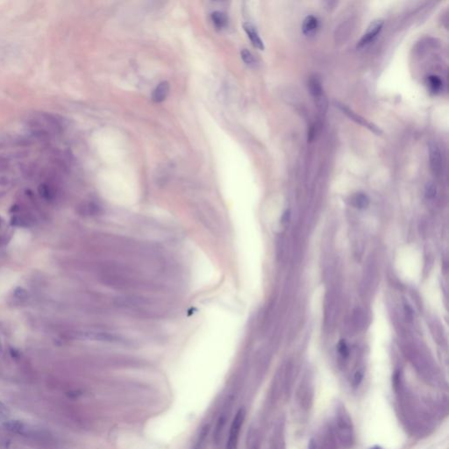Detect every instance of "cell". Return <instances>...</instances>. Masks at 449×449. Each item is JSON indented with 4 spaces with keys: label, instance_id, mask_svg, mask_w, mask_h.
<instances>
[{
    "label": "cell",
    "instance_id": "obj_1",
    "mask_svg": "<svg viewBox=\"0 0 449 449\" xmlns=\"http://www.w3.org/2000/svg\"><path fill=\"white\" fill-rule=\"evenodd\" d=\"M28 130L37 139H48L58 135L62 129L60 119L51 113H36L27 120Z\"/></svg>",
    "mask_w": 449,
    "mask_h": 449
},
{
    "label": "cell",
    "instance_id": "obj_2",
    "mask_svg": "<svg viewBox=\"0 0 449 449\" xmlns=\"http://www.w3.org/2000/svg\"><path fill=\"white\" fill-rule=\"evenodd\" d=\"M332 429L336 437L337 442L347 448L352 446L354 442L353 422L345 407H343L341 403L336 407L334 424Z\"/></svg>",
    "mask_w": 449,
    "mask_h": 449
},
{
    "label": "cell",
    "instance_id": "obj_3",
    "mask_svg": "<svg viewBox=\"0 0 449 449\" xmlns=\"http://www.w3.org/2000/svg\"><path fill=\"white\" fill-rule=\"evenodd\" d=\"M245 418H246L245 410L243 408L239 410L230 426L229 435L226 442V449L238 448L239 438L242 425L244 423Z\"/></svg>",
    "mask_w": 449,
    "mask_h": 449
},
{
    "label": "cell",
    "instance_id": "obj_4",
    "mask_svg": "<svg viewBox=\"0 0 449 449\" xmlns=\"http://www.w3.org/2000/svg\"><path fill=\"white\" fill-rule=\"evenodd\" d=\"M4 427L12 434H18L20 436H35V428L28 424L27 422L18 419H8L3 423Z\"/></svg>",
    "mask_w": 449,
    "mask_h": 449
},
{
    "label": "cell",
    "instance_id": "obj_5",
    "mask_svg": "<svg viewBox=\"0 0 449 449\" xmlns=\"http://www.w3.org/2000/svg\"><path fill=\"white\" fill-rule=\"evenodd\" d=\"M76 335L78 338L94 339V340H99V341H107V343H121L122 341V338L120 335L116 334V333H111V332H107V331H86V332L77 333Z\"/></svg>",
    "mask_w": 449,
    "mask_h": 449
},
{
    "label": "cell",
    "instance_id": "obj_6",
    "mask_svg": "<svg viewBox=\"0 0 449 449\" xmlns=\"http://www.w3.org/2000/svg\"><path fill=\"white\" fill-rule=\"evenodd\" d=\"M383 20L382 19H376L369 26V28L367 29L366 33L364 34V36L361 37L359 41H358L357 48H364L367 46L368 44H370L376 36L377 34L382 30L383 27Z\"/></svg>",
    "mask_w": 449,
    "mask_h": 449
},
{
    "label": "cell",
    "instance_id": "obj_7",
    "mask_svg": "<svg viewBox=\"0 0 449 449\" xmlns=\"http://www.w3.org/2000/svg\"><path fill=\"white\" fill-rule=\"evenodd\" d=\"M336 106L339 107V109L343 111V113H345L347 116L349 117L352 120H354L355 122L358 123V124H360V125H364L367 129H370V131H372L373 133H375L376 135H381L382 134V131L380 130V129H378L376 125H374L373 123L370 122V121H368L367 119H364L362 117L360 116V115H358L355 112H353L351 109H349V107L346 106L344 104H339L337 102Z\"/></svg>",
    "mask_w": 449,
    "mask_h": 449
},
{
    "label": "cell",
    "instance_id": "obj_8",
    "mask_svg": "<svg viewBox=\"0 0 449 449\" xmlns=\"http://www.w3.org/2000/svg\"><path fill=\"white\" fill-rule=\"evenodd\" d=\"M337 440L332 427H327L319 438V442L316 443L317 449H336Z\"/></svg>",
    "mask_w": 449,
    "mask_h": 449
},
{
    "label": "cell",
    "instance_id": "obj_9",
    "mask_svg": "<svg viewBox=\"0 0 449 449\" xmlns=\"http://www.w3.org/2000/svg\"><path fill=\"white\" fill-rule=\"evenodd\" d=\"M430 165L434 174L439 175L442 168V158L439 147L435 144H431L429 147Z\"/></svg>",
    "mask_w": 449,
    "mask_h": 449
},
{
    "label": "cell",
    "instance_id": "obj_10",
    "mask_svg": "<svg viewBox=\"0 0 449 449\" xmlns=\"http://www.w3.org/2000/svg\"><path fill=\"white\" fill-rule=\"evenodd\" d=\"M284 422H279L275 426L271 439V449H285Z\"/></svg>",
    "mask_w": 449,
    "mask_h": 449
},
{
    "label": "cell",
    "instance_id": "obj_11",
    "mask_svg": "<svg viewBox=\"0 0 449 449\" xmlns=\"http://www.w3.org/2000/svg\"><path fill=\"white\" fill-rule=\"evenodd\" d=\"M313 391L308 387V385L302 386L297 391V399L300 402V407L303 409L308 410L312 407Z\"/></svg>",
    "mask_w": 449,
    "mask_h": 449
},
{
    "label": "cell",
    "instance_id": "obj_12",
    "mask_svg": "<svg viewBox=\"0 0 449 449\" xmlns=\"http://www.w3.org/2000/svg\"><path fill=\"white\" fill-rule=\"evenodd\" d=\"M243 28H244V30L246 31V33L248 34V38L250 39L252 44H253L256 49L263 50V49H264L263 41L262 40V39H261V37L259 36V34H258L256 28H255L254 25H252L251 23H248H248H245V24L243 25Z\"/></svg>",
    "mask_w": 449,
    "mask_h": 449
},
{
    "label": "cell",
    "instance_id": "obj_13",
    "mask_svg": "<svg viewBox=\"0 0 449 449\" xmlns=\"http://www.w3.org/2000/svg\"><path fill=\"white\" fill-rule=\"evenodd\" d=\"M168 92H169V84L168 82H162L159 83L154 91L152 99L156 103H161L162 101L165 100L166 98L168 97Z\"/></svg>",
    "mask_w": 449,
    "mask_h": 449
},
{
    "label": "cell",
    "instance_id": "obj_14",
    "mask_svg": "<svg viewBox=\"0 0 449 449\" xmlns=\"http://www.w3.org/2000/svg\"><path fill=\"white\" fill-rule=\"evenodd\" d=\"M261 440L259 432L255 428H251L248 431L247 440H246V449H260Z\"/></svg>",
    "mask_w": 449,
    "mask_h": 449
},
{
    "label": "cell",
    "instance_id": "obj_15",
    "mask_svg": "<svg viewBox=\"0 0 449 449\" xmlns=\"http://www.w3.org/2000/svg\"><path fill=\"white\" fill-rule=\"evenodd\" d=\"M318 27V18L313 15L307 16L303 22V33L306 35H311V34H314L315 31L317 30Z\"/></svg>",
    "mask_w": 449,
    "mask_h": 449
},
{
    "label": "cell",
    "instance_id": "obj_16",
    "mask_svg": "<svg viewBox=\"0 0 449 449\" xmlns=\"http://www.w3.org/2000/svg\"><path fill=\"white\" fill-rule=\"evenodd\" d=\"M226 423V413H223V414H221L220 416V418L218 419L216 426H215L213 432L214 443L217 444V445L220 443V440L222 438V434H223L224 428H225Z\"/></svg>",
    "mask_w": 449,
    "mask_h": 449
},
{
    "label": "cell",
    "instance_id": "obj_17",
    "mask_svg": "<svg viewBox=\"0 0 449 449\" xmlns=\"http://www.w3.org/2000/svg\"><path fill=\"white\" fill-rule=\"evenodd\" d=\"M211 20L218 29H221V28L226 27L227 22H228V18L223 12H214L211 14Z\"/></svg>",
    "mask_w": 449,
    "mask_h": 449
},
{
    "label": "cell",
    "instance_id": "obj_18",
    "mask_svg": "<svg viewBox=\"0 0 449 449\" xmlns=\"http://www.w3.org/2000/svg\"><path fill=\"white\" fill-rule=\"evenodd\" d=\"M309 89L315 98H319L323 94V88L319 80L316 77H312L309 81Z\"/></svg>",
    "mask_w": 449,
    "mask_h": 449
},
{
    "label": "cell",
    "instance_id": "obj_19",
    "mask_svg": "<svg viewBox=\"0 0 449 449\" xmlns=\"http://www.w3.org/2000/svg\"><path fill=\"white\" fill-rule=\"evenodd\" d=\"M352 203H353V205H355V207L359 208V209H364V208H366L369 205V204H370V199H369L366 194H364V193H357V194H355L354 196Z\"/></svg>",
    "mask_w": 449,
    "mask_h": 449
},
{
    "label": "cell",
    "instance_id": "obj_20",
    "mask_svg": "<svg viewBox=\"0 0 449 449\" xmlns=\"http://www.w3.org/2000/svg\"><path fill=\"white\" fill-rule=\"evenodd\" d=\"M427 83L432 92H439L442 86V81L440 79V77H438L436 75L429 76L427 78Z\"/></svg>",
    "mask_w": 449,
    "mask_h": 449
},
{
    "label": "cell",
    "instance_id": "obj_21",
    "mask_svg": "<svg viewBox=\"0 0 449 449\" xmlns=\"http://www.w3.org/2000/svg\"><path fill=\"white\" fill-rule=\"evenodd\" d=\"M39 193H40L41 198H43L45 200H48V201L52 200L53 198H54L53 189L47 183L40 184V187H39Z\"/></svg>",
    "mask_w": 449,
    "mask_h": 449
},
{
    "label": "cell",
    "instance_id": "obj_22",
    "mask_svg": "<svg viewBox=\"0 0 449 449\" xmlns=\"http://www.w3.org/2000/svg\"><path fill=\"white\" fill-rule=\"evenodd\" d=\"M242 60L244 61L246 65L253 66V65L255 63V60H254V56L251 54L250 51H248V49H243V50H242Z\"/></svg>",
    "mask_w": 449,
    "mask_h": 449
},
{
    "label": "cell",
    "instance_id": "obj_23",
    "mask_svg": "<svg viewBox=\"0 0 449 449\" xmlns=\"http://www.w3.org/2000/svg\"><path fill=\"white\" fill-rule=\"evenodd\" d=\"M10 413H10L9 408L6 407L2 401H0V420L4 422L8 420Z\"/></svg>",
    "mask_w": 449,
    "mask_h": 449
},
{
    "label": "cell",
    "instance_id": "obj_24",
    "mask_svg": "<svg viewBox=\"0 0 449 449\" xmlns=\"http://www.w3.org/2000/svg\"><path fill=\"white\" fill-rule=\"evenodd\" d=\"M14 296H15L17 300H19V301L24 302V301L28 300V292H27V290L23 289V288L18 287L14 290Z\"/></svg>",
    "mask_w": 449,
    "mask_h": 449
},
{
    "label": "cell",
    "instance_id": "obj_25",
    "mask_svg": "<svg viewBox=\"0 0 449 449\" xmlns=\"http://www.w3.org/2000/svg\"><path fill=\"white\" fill-rule=\"evenodd\" d=\"M338 350H339V355H341L343 358H347L349 356V348H348L345 341L343 340L339 343V346H338Z\"/></svg>",
    "mask_w": 449,
    "mask_h": 449
},
{
    "label": "cell",
    "instance_id": "obj_26",
    "mask_svg": "<svg viewBox=\"0 0 449 449\" xmlns=\"http://www.w3.org/2000/svg\"><path fill=\"white\" fill-rule=\"evenodd\" d=\"M436 195V188L434 184H428L425 189V196L428 199H433Z\"/></svg>",
    "mask_w": 449,
    "mask_h": 449
},
{
    "label": "cell",
    "instance_id": "obj_27",
    "mask_svg": "<svg viewBox=\"0 0 449 449\" xmlns=\"http://www.w3.org/2000/svg\"><path fill=\"white\" fill-rule=\"evenodd\" d=\"M371 449H382V448H381V447H380V446H374V447H373V448H371Z\"/></svg>",
    "mask_w": 449,
    "mask_h": 449
}]
</instances>
